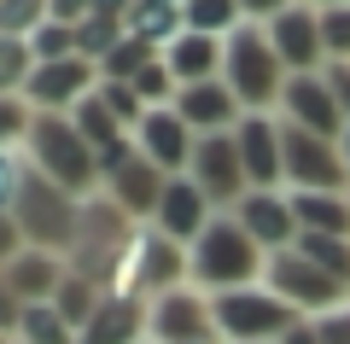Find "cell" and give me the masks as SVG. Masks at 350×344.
Wrapping results in <instances>:
<instances>
[{
    "instance_id": "obj_1",
    "label": "cell",
    "mask_w": 350,
    "mask_h": 344,
    "mask_svg": "<svg viewBox=\"0 0 350 344\" xmlns=\"http://www.w3.org/2000/svg\"><path fill=\"white\" fill-rule=\"evenodd\" d=\"M0 170H6L0 210H6V222L18 228V239L36 246V251L70 257L76 234H82V198H70V193H59L53 181H41V175L29 170L24 152H0Z\"/></svg>"
},
{
    "instance_id": "obj_2",
    "label": "cell",
    "mask_w": 350,
    "mask_h": 344,
    "mask_svg": "<svg viewBox=\"0 0 350 344\" xmlns=\"http://www.w3.org/2000/svg\"><path fill=\"white\" fill-rule=\"evenodd\" d=\"M262 274H269V251L234 216H216L199 234V246H193V286L204 297H228V292H245V286H262Z\"/></svg>"
},
{
    "instance_id": "obj_3",
    "label": "cell",
    "mask_w": 350,
    "mask_h": 344,
    "mask_svg": "<svg viewBox=\"0 0 350 344\" xmlns=\"http://www.w3.org/2000/svg\"><path fill=\"white\" fill-rule=\"evenodd\" d=\"M222 82H228V94L245 105V117H257V111L275 117V111H280L286 64H280V53H275V41H269V29H262V24H251V18H245V24L222 41Z\"/></svg>"
},
{
    "instance_id": "obj_4",
    "label": "cell",
    "mask_w": 350,
    "mask_h": 344,
    "mask_svg": "<svg viewBox=\"0 0 350 344\" xmlns=\"http://www.w3.org/2000/svg\"><path fill=\"white\" fill-rule=\"evenodd\" d=\"M175 286H193V251L175 246L158 228H135L129 251L111 263V274L100 280V292H135V297H163Z\"/></svg>"
},
{
    "instance_id": "obj_5",
    "label": "cell",
    "mask_w": 350,
    "mask_h": 344,
    "mask_svg": "<svg viewBox=\"0 0 350 344\" xmlns=\"http://www.w3.org/2000/svg\"><path fill=\"white\" fill-rule=\"evenodd\" d=\"M24 158H29V170H36L41 181H53L70 198L100 193V158H94V146H88L82 135H76L70 117H36V135H29Z\"/></svg>"
},
{
    "instance_id": "obj_6",
    "label": "cell",
    "mask_w": 350,
    "mask_h": 344,
    "mask_svg": "<svg viewBox=\"0 0 350 344\" xmlns=\"http://www.w3.org/2000/svg\"><path fill=\"white\" fill-rule=\"evenodd\" d=\"M216 304V339L222 344H280L292 327H298V309L280 304L269 286H245V292L211 297Z\"/></svg>"
},
{
    "instance_id": "obj_7",
    "label": "cell",
    "mask_w": 350,
    "mask_h": 344,
    "mask_svg": "<svg viewBox=\"0 0 350 344\" xmlns=\"http://www.w3.org/2000/svg\"><path fill=\"white\" fill-rule=\"evenodd\" d=\"M262 286H269L280 304H292L304 321H315V315H327V309L350 304V286L333 280L327 269H315L304 251H275V257H269V274H262Z\"/></svg>"
},
{
    "instance_id": "obj_8",
    "label": "cell",
    "mask_w": 350,
    "mask_h": 344,
    "mask_svg": "<svg viewBox=\"0 0 350 344\" xmlns=\"http://www.w3.org/2000/svg\"><path fill=\"white\" fill-rule=\"evenodd\" d=\"M146 344H216V304L199 286H175V292L152 297Z\"/></svg>"
},
{
    "instance_id": "obj_9",
    "label": "cell",
    "mask_w": 350,
    "mask_h": 344,
    "mask_svg": "<svg viewBox=\"0 0 350 344\" xmlns=\"http://www.w3.org/2000/svg\"><path fill=\"white\" fill-rule=\"evenodd\" d=\"M286 129V193H350V170L338 140L310 135V129Z\"/></svg>"
},
{
    "instance_id": "obj_10",
    "label": "cell",
    "mask_w": 350,
    "mask_h": 344,
    "mask_svg": "<svg viewBox=\"0 0 350 344\" xmlns=\"http://www.w3.org/2000/svg\"><path fill=\"white\" fill-rule=\"evenodd\" d=\"M269 41H275L280 64H286V76H315L327 70V47H321V6H310V0H280V12L269 18Z\"/></svg>"
},
{
    "instance_id": "obj_11",
    "label": "cell",
    "mask_w": 350,
    "mask_h": 344,
    "mask_svg": "<svg viewBox=\"0 0 350 344\" xmlns=\"http://www.w3.org/2000/svg\"><path fill=\"white\" fill-rule=\"evenodd\" d=\"M187 181L216 204V216H234V204L251 193L245 163H239V140H234V135H204L199 146H193V170H187Z\"/></svg>"
},
{
    "instance_id": "obj_12",
    "label": "cell",
    "mask_w": 350,
    "mask_h": 344,
    "mask_svg": "<svg viewBox=\"0 0 350 344\" xmlns=\"http://www.w3.org/2000/svg\"><path fill=\"white\" fill-rule=\"evenodd\" d=\"M64 280H70V257H59V251H36V246H24L18 257L0 263V297H6L12 309L53 304Z\"/></svg>"
},
{
    "instance_id": "obj_13",
    "label": "cell",
    "mask_w": 350,
    "mask_h": 344,
    "mask_svg": "<svg viewBox=\"0 0 350 344\" xmlns=\"http://www.w3.org/2000/svg\"><path fill=\"white\" fill-rule=\"evenodd\" d=\"M234 222L257 239L262 251H269V257H275V251H292V246H298V234H304L286 187H251V193L234 204Z\"/></svg>"
},
{
    "instance_id": "obj_14",
    "label": "cell",
    "mask_w": 350,
    "mask_h": 344,
    "mask_svg": "<svg viewBox=\"0 0 350 344\" xmlns=\"http://www.w3.org/2000/svg\"><path fill=\"white\" fill-rule=\"evenodd\" d=\"M100 94V64L88 59H64V64H36V76H29L24 99L41 111V117H70L82 99Z\"/></svg>"
},
{
    "instance_id": "obj_15",
    "label": "cell",
    "mask_w": 350,
    "mask_h": 344,
    "mask_svg": "<svg viewBox=\"0 0 350 344\" xmlns=\"http://www.w3.org/2000/svg\"><path fill=\"white\" fill-rule=\"evenodd\" d=\"M280 123H292V129H310V135H327V140H338L345 135V111H338V94H333V82H327V70H315V76H286V94H280V111H275Z\"/></svg>"
},
{
    "instance_id": "obj_16",
    "label": "cell",
    "mask_w": 350,
    "mask_h": 344,
    "mask_svg": "<svg viewBox=\"0 0 350 344\" xmlns=\"http://www.w3.org/2000/svg\"><path fill=\"white\" fill-rule=\"evenodd\" d=\"M234 140H239V163H245L251 187H286V129H280V117L257 111L234 129Z\"/></svg>"
},
{
    "instance_id": "obj_17",
    "label": "cell",
    "mask_w": 350,
    "mask_h": 344,
    "mask_svg": "<svg viewBox=\"0 0 350 344\" xmlns=\"http://www.w3.org/2000/svg\"><path fill=\"white\" fill-rule=\"evenodd\" d=\"M170 181H175V175H163L158 163H146V158L135 152V158H129L123 170H111V175L100 181V193L111 198V204L123 210V216L135 222V228H152V216H158L163 187H170Z\"/></svg>"
},
{
    "instance_id": "obj_18",
    "label": "cell",
    "mask_w": 350,
    "mask_h": 344,
    "mask_svg": "<svg viewBox=\"0 0 350 344\" xmlns=\"http://www.w3.org/2000/svg\"><path fill=\"white\" fill-rule=\"evenodd\" d=\"M193 146H199V135L181 123V111H175V105L146 111L140 129H135V152H140L146 163H158L163 175H187V170H193Z\"/></svg>"
},
{
    "instance_id": "obj_19",
    "label": "cell",
    "mask_w": 350,
    "mask_h": 344,
    "mask_svg": "<svg viewBox=\"0 0 350 344\" xmlns=\"http://www.w3.org/2000/svg\"><path fill=\"white\" fill-rule=\"evenodd\" d=\"M211 222H216V204L187 181V175H175V181L163 187V204H158V216H152V228H158V234H170L175 246H187V251H193Z\"/></svg>"
},
{
    "instance_id": "obj_20",
    "label": "cell",
    "mask_w": 350,
    "mask_h": 344,
    "mask_svg": "<svg viewBox=\"0 0 350 344\" xmlns=\"http://www.w3.org/2000/svg\"><path fill=\"white\" fill-rule=\"evenodd\" d=\"M76 344H146V297L135 292H100V309L88 315Z\"/></svg>"
},
{
    "instance_id": "obj_21",
    "label": "cell",
    "mask_w": 350,
    "mask_h": 344,
    "mask_svg": "<svg viewBox=\"0 0 350 344\" xmlns=\"http://www.w3.org/2000/svg\"><path fill=\"white\" fill-rule=\"evenodd\" d=\"M175 111H181V123H187L199 140H204V135H234V129L245 123V105H239V99L228 94V82H199V88H181Z\"/></svg>"
},
{
    "instance_id": "obj_22",
    "label": "cell",
    "mask_w": 350,
    "mask_h": 344,
    "mask_svg": "<svg viewBox=\"0 0 350 344\" xmlns=\"http://www.w3.org/2000/svg\"><path fill=\"white\" fill-rule=\"evenodd\" d=\"M163 64L181 88H199V82H222V41L199 36V29H181V36L163 47Z\"/></svg>"
},
{
    "instance_id": "obj_23",
    "label": "cell",
    "mask_w": 350,
    "mask_h": 344,
    "mask_svg": "<svg viewBox=\"0 0 350 344\" xmlns=\"http://www.w3.org/2000/svg\"><path fill=\"white\" fill-rule=\"evenodd\" d=\"M129 0H94V12H88V24L76 29V53H82L88 64H105L117 47L129 41V18H123Z\"/></svg>"
},
{
    "instance_id": "obj_24",
    "label": "cell",
    "mask_w": 350,
    "mask_h": 344,
    "mask_svg": "<svg viewBox=\"0 0 350 344\" xmlns=\"http://www.w3.org/2000/svg\"><path fill=\"white\" fill-rule=\"evenodd\" d=\"M123 18H129V36L146 41V47H158V53L187 29V6H175V0H129Z\"/></svg>"
},
{
    "instance_id": "obj_25",
    "label": "cell",
    "mask_w": 350,
    "mask_h": 344,
    "mask_svg": "<svg viewBox=\"0 0 350 344\" xmlns=\"http://www.w3.org/2000/svg\"><path fill=\"white\" fill-rule=\"evenodd\" d=\"M6 344H76V327L53 304H29V309L6 304Z\"/></svg>"
},
{
    "instance_id": "obj_26",
    "label": "cell",
    "mask_w": 350,
    "mask_h": 344,
    "mask_svg": "<svg viewBox=\"0 0 350 344\" xmlns=\"http://www.w3.org/2000/svg\"><path fill=\"white\" fill-rule=\"evenodd\" d=\"M292 210H298L304 234L350 239V193H292Z\"/></svg>"
},
{
    "instance_id": "obj_27",
    "label": "cell",
    "mask_w": 350,
    "mask_h": 344,
    "mask_svg": "<svg viewBox=\"0 0 350 344\" xmlns=\"http://www.w3.org/2000/svg\"><path fill=\"white\" fill-rule=\"evenodd\" d=\"M239 24H245V6L239 0H187V29H199V36L228 41Z\"/></svg>"
},
{
    "instance_id": "obj_28",
    "label": "cell",
    "mask_w": 350,
    "mask_h": 344,
    "mask_svg": "<svg viewBox=\"0 0 350 344\" xmlns=\"http://www.w3.org/2000/svg\"><path fill=\"white\" fill-rule=\"evenodd\" d=\"M292 251H304L315 269H327L333 280L350 286V239H333V234H298V246H292Z\"/></svg>"
},
{
    "instance_id": "obj_29",
    "label": "cell",
    "mask_w": 350,
    "mask_h": 344,
    "mask_svg": "<svg viewBox=\"0 0 350 344\" xmlns=\"http://www.w3.org/2000/svg\"><path fill=\"white\" fill-rule=\"evenodd\" d=\"M158 59H163L158 47H146V41H135V36H129L123 47H117L111 59L100 64V82H135V76L146 70V64H158Z\"/></svg>"
},
{
    "instance_id": "obj_30",
    "label": "cell",
    "mask_w": 350,
    "mask_h": 344,
    "mask_svg": "<svg viewBox=\"0 0 350 344\" xmlns=\"http://www.w3.org/2000/svg\"><path fill=\"white\" fill-rule=\"evenodd\" d=\"M321 47H327V64H350V0L321 6Z\"/></svg>"
},
{
    "instance_id": "obj_31",
    "label": "cell",
    "mask_w": 350,
    "mask_h": 344,
    "mask_svg": "<svg viewBox=\"0 0 350 344\" xmlns=\"http://www.w3.org/2000/svg\"><path fill=\"white\" fill-rule=\"evenodd\" d=\"M47 24V0H6L0 6V41H29Z\"/></svg>"
},
{
    "instance_id": "obj_32",
    "label": "cell",
    "mask_w": 350,
    "mask_h": 344,
    "mask_svg": "<svg viewBox=\"0 0 350 344\" xmlns=\"http://www.w3.org/2000/svg\"><path fill=\"white\" fill-rule=\"evenodd\" d=\"M129 88L140 94V105H146V111H163V105H175V99H181V82L170 76V64H163V59L146 64V70H140Z\"/></svg>"
},
{
    "instance_id": "obj_33",
    "label": "cell",
    "mask_w": 350,
    "mask_h": 344,
    "mask_svg": "<svg viewBox=\"0 0 350 344\" xmlns=\"http://www.w3.org/2000/svg\"><path fill=\"white\" fill-rule=\"evenodd\" d=\"M36 76V53L29 41H0V94H24Z\"/></svg>"
},
{
    "instance_id": "obj_34",
    "label": "cell",
    "mask_w": 350,
    "mask_h": 344,
    "mask_svg": "<svg viewBox=\"0 0 350 344\" xmlns=\"http://www.w3.org/2000/svg\"><path fill=\"white\" fill-rule=\"evenodd\" d=\"M100 99H105V111H111L117 123L129 129V135L140 129V117H146V105H140V94H135L129 82H100Z\"/></svg>"
},
{
    "instance_id": "obj_35",
    "label": "cell",
    "mask_w": 350,
    "mask_h": 344,
    "mask_svg": "<svg viewBox=\"0 0 350 344\" xmlns=\"http://www.w3.org/2000/svg\"><path fill=\"white\" fill-rule=\"evenodd\" d=\"M315 332H321V344H350V304L315 315Z\"/></svg>"
},
{
    "instance_id": "obj_36",
    "label": "cell",
    "mask_w": 350,
    "mask_h": 344,
    "mask_svg": "<svg viewBox=\"0 0 350 344\" xmlns=\"http://www.w3.org/2000/svg\"><path fill=\"white\" fill-rule=\"evenodd\" d=\"M88 12H94V0H47V18L64 24V29H82Z\"/></svg>"
},
{
    "instance_id": "obj_37",
    "label": "cell",
    "mask_w": 350,
    "mask_h": 344,
    "mask_svg": "<svg viewBox=\"0 0 350 344\" xmlns=\"http://www.w3.org/2000/svg\"><path fill=\"white\" fill-rule=\"evenodd\" d=\"M327 82H333L338 111H345V123H350V64H327Z\"/></svg>"
},
{
    "instance_id": "obj_38",
    "label": "cell",
    "mask_w": 350,
    "mask_h": 344,
    "mask_svg": "<svg viewBox=\"0 0 350 344\" xmlns=\"http://www.w3.org/2000/svg\"><path fill=\"white\" fill-rule=\"evenodd\" d=\"M280 344H321V332H315V321H298V327H292Z\"/></svg>"
},
{
    "instance_id": "obj_39",
    "label": "cell",
    "mask_w": 350,
    "mask_h": 344,
    "mask_svg": "<svg viewBox=\"0 0 350 344\" xmlns=\"http://www.w3.org/2000/svg\"><path fill=\"white\" fill-rule=\"evenodd\" d=\"M338 152H345V170H350V129H345V135H338Z\"/></svg>"
},
{
    "instance_id": "obj_40",
    "label": "cell",
    "mask_w": 350,
    "mask_h": 344,
    "mask_svg": "<svg viewBox=\"0 0 350 344\" xmlns=\"http://www.w3.org/2000/svg\"><path fill=\"white\" fill-rule=\"evenodd\" d=\"M216 344H222V339H216Z\"/></svg>"
}]
</instances>
